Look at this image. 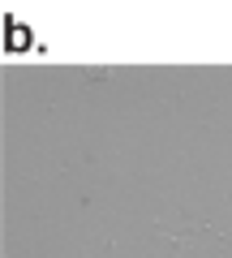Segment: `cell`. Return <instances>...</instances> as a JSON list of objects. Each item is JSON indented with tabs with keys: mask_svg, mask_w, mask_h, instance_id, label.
<instances>
[{
	"mask_svg": "<svg viewBox=\"0 0 232 258\" xmlns=\"http://www.w3.org/2000/svg\"><path fill=\"white\" fill-rule=\"evenodd\" d=\"M30 47V30L26 26H9V52H26Z\"/></svg>",
	"mask_w": 232,
	"mask_h": 258,
	"instance_id": "obj_1",
	"label": "cell"
}]
</instances>
